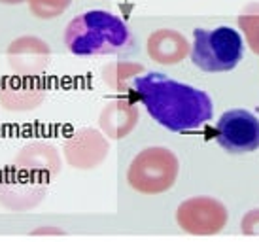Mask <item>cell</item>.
I'll return each mask as SVG.
<instances>
[{
	"instance_id": "cell-1",
	"label": "cell",
	"mask_w": 259,
	"mask_h": 242,
	"mask_svg": "<svg viewBox=\"0 0 259 242\" xmlns=\"http://www.w3.org/2000/svg\"><path fill=\"white\" fill-rule=\"evenodd\" d=\"M129 93L161 127L174 133L199 131L214 114L212 99L202 89L176 82L161 72L138 74L131 82Z\"/></svg>"
},
{
	"instance_id": "cell-2",
	"label": "cell",
	"mask_w": 259,
	"mask_h": 242,
	"mask_svg": "<svg viewBox=\"0 0 259 242\" xmlns=\"http://www.w3.org/2000/svg\"><path fill=\"white\" fill-rule=\"evenodd\" d=\"M133 44L129 25L106 10H89L74 17L65 29V46L78 57L115 55Z\"/></svg>"
},
{
	"instance_id": "cell-3",
	"label": "cell",
	"mask_w": 259,
	"mask_h": 242,
	"mask_svg": "<svg viewBox=\"0 0 259 242\" xmlns=\"http://www.w3.org/2000/svg\"><path fill=\"white\" fill-rule=\"evenodd\" d=\"M244 42L233 27L195 29L189 57L204 72H229L242 61Z\"/></svg>"
},
{
	"instance_id": "cell-4",
	"label": "cell",
	"mask_w": 259,
	"mask_h": 242,
	"mask_svg": "<svg viewBox=\"0 0 259 242\" xmlns=\"http://www.w3.org/2000/svg\"><path fill=\"white\" fill-rule=\"evenodd\" d=\"M180 161L165 146H150L138 151L127 169V184L142 195H161L174 185Z\"/></svg>"
},
{
	"instance_id": "cell-5",
	"label": "cell",
	"mask_w": 259,
	"mask_h": 242,
	"mask_svg": "<svg viewBox=\"0 0 259 242\" xmlns=\"http://www.w3.org/2000/svg\"><path fill=\"white\" fill-rule=\"evenodd\" d=\"M216 142L233 155L255 151L259 148V117L244 108L223 112L216 123Z\"/></svg>"
},
{
	"instance_id": "cell-6",
	"label": "cell",
	"mask_w": 259,
	"mask_h": 242,
	"mask_svg": "<svg viewBox=\"0 0 259 242\" xmlns=\"http://www.w3.org/2000/svg\"><path fill=\"white\" fill-rule=\"evenodd\" d=\"M229 220L223 203L214 197H191L176 210V223L189 235H218Z\"/></svg>"
},
{
	"instance_id": "cell-7",
	"label": "cell",
	"mask_w": 259,
	"mask_h": 242,
	"mask_svg": "<svg viewBox=\"0 0 259 242\" xmlns=\"http://www.w3.org/2000/svg\"><path fill=\"white\" fill-rule=\"evenodd\" d=\"M48 184L30 178L14 165L0 176V207L10 212H27L36 208L46 197Z\"/></svg>"
},
{
	"instance_id": "cell-8",
	"label": "cell",
	"mask_w": 259,
	"mask_h": 242,
	"mask_svg": "<svg viewBox=\"0 0 259 242\" xmlns=\"http://www.w3.org/2000/svg\"><path fill=\"white\" fill-rule=\"evenodd\" d=\"M6 61L15 76L38 78L50 66L51 50L42 38L23 34L10 42L6 50Z\"/></svg>"
},
{
	"instance_id": "cell-9",
	"label": "cell",
	"mask_w": 259,
	"mask_h": 242,
	"mask_svg": "<svg viewBox=\"0 0 259 242\" xmlns=\"http://www.w3.org/2000/svg\"><path fill=\"white\" fill-rule=\"evenodd\" d=\"M110 151L106 135L97 129H79L70 135L63 144L65 161L72 169L89 171L106 159Z\"/></svg>"
},
{
	"instance_id": "cell-10",
	"label": "cell",
	"mask_w": 259,
	"mask_h": 242,
	"mask_svg": "<svg viewBox=\"0 0 259 242\" xmlns=\"http://www.w3.org/2000/svg\"><path fill=\"white\" fill-rule=\"evenodd\" d=\"M61 155L53 144L42 142H29L15 153L14 167L17 171L29 174L30 178L38 180L42 184H50L61 171Z\"/></svg>"
},
{
	"instance_id": "cell-11",
	"label": "cell",
	"mask_w": 259,
	"mask_h": 242,
	"mask_svg": "<svg viewBox=\"0 0 259 242\" xmlns=\"http://www.w3.org/2000/svg\"><path fill=\"white\" fill-rule=\"evenodd\" d=\"M46 99V87L34 78L10 76L0 84V106L8 112H32Z\"/></svg>"
},
{
	"instance_id": "cell-12",
	"label": "cell",
	"mask_w": 259,
	"mask_h": 242,
	"mask_svg": "<svg viewBox=\"0 0 259 242\" xmlns=\"http://www.w3.org/2000/svg\"><path fill=\"white\" fill-rule=\"evenodd\" d=\"M140 114L137 104L129 99H114L102 108L99 115V125L104 135L112 140H119L133 133L138 125Z\"/></svg>"
},
{
	"instance_id": "cell-13",
	"label": "cell",
	"mask_w": 259,
	"mask_h": 242,
	"mask_svg": "<svg viewBox=\"0 0 259 242\" xmlns=\"http://www.w3.org/2000/svg\"><path fill=\"white\" fill-rule=\"evenodd\" d=\"M189 50L191 48L187 44L186 36L174 29L153 30L146 42V51L150 59H153L159 64H166V66L184 61Z\"/></svg>"
},
{
	"instance_id": "cell-14",
	"label": "cell",
	"mask_w": 259,
	"mask_h": 242,
	"mask_svg": "<svg viewBox=\"0 0 259 242\" xmlns=\"http://www.w3.org/2000/svg\"><path fill=\"white\" fill-rule=\"evenodd\" d=\"M144 72V66L137 63H112L102 68V79L104 84L110 86L114 91H129L131 82L137 78L138 74Z\"/></svg>"
},
{
	"instance_id": "cell-15",
	"label": "cell",
	"mask_w": 259,
	"mask_h": 242,
	"mask_svg": "<svg viewBox=\"0 0 259 242\" xmlns=\"http://www.w3.org/2000/svg\"><path fill=\"white\" fill-rule=\"evenodd\" d=\"M238 27L244 32L246 44L250 46V50L259 55V2H252L240 10Z\"/></svg>"
},
{
	"instance_id": "cell-16",
	"label": "cell",
	"mask_w": 259,
	"mask_h": 242,
	"mask_svg": "<svg viewBox=\"0 0 259 242\" xmlns=\"http://www.w3.org/2000/svg\"><path fill=\"white\" fill-rule=\"evenodd\" d=\"M72 0H27L30 14L38 19H55L59 15H63L68 10Z\"/></svg>"
},
{
	"instance_id": "cell-17",
	"label": "cell",
	"mask_w": 259,
	"mask_h": 242,
	"mask_svg": "<svg viewBox=\"0 0 259 242\" xmlns=\"http://www.w3.org/2000/svg\"><path fill=\"white\" fill-rule=\"evenodd\" d=\"M240 229L244 235H259V208H253L240 221Z\"/></svg>"
},
{
	"instance_id": "cell-18",
	"label": "cell",
	"mask_w": 259,
	"mask_h": 242,
	"mask_svg": "<svg viewBox=\"0 0 259 242\" xmlns=\"http://www.w3.org/2000/svg\"><path fill=\"white\" fill-rule=\"evenodd\" d=\"M32 235L34 236H40V235H65L61 229L57 227H51V225H44V227H38L32 231Z\"/></svg>"
},
{
	"instance_id": "cell-19",
	"label": "cell",
	"mask_w": 259,
	"mask_h": 242,
	"mask_svg": "<svg viewBox=\"0 0 259 242\" xmlns=\"http://www.w3.org/2000/svg\"><path fill=\"white\" fill-rule=\"evenodd\" d=\"M0 4H4V6H19V4H27V0H0Z\"/></svg>"
}]
</instances>
